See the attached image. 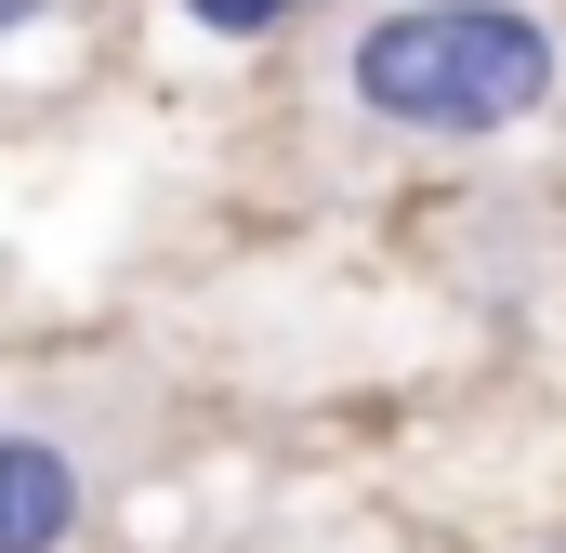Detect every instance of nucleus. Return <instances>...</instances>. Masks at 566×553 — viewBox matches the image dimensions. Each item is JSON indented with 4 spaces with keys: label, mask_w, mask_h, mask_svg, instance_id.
Masks as SVG:
<instances>
[{
    "label": "nucleus",
    "mask_w": 566,
    "mask_h": 553,
    "mask_svg": "<svg viewBox=\"0 0 566 553\" xmlns=\"http://www.w3.org/2000/svg\"><path fill=\"white\" fill-rule=\"evenodd\" d=\"M343 80L382 133H514L554 106L566 53L514 0H396L382 27H356Z\"/></svg>",
    "instance_id": "obj_1"
},
{
    "label": "nucleus",
    "mask_w": 566,
    "mask_h": 553,
    "mask_svg": "<svg viewBox=\"0 0 566 553\" xmlns=\"http://www.w3.org/2000/svg\"><path fill=\"white\" fill-rule=\"evenodd\" d=\"M80 528V461L53 435H0V553H66Z\"/></svg>",
    "instance_id": "obj_2"
},
{
    "label": "nucleus",
    "mask_w": 566,
    "mask_h": 553,
    "mask_svg": "<svg viewBox=\"0 0 566 553\" xmlns=\"http://www.w3.org/2000/svg\"><path fill=\"white\" fill-rule=\"evenodd\" d=\"M185 13H198L211 40H264V27H290V13H303V0H185Z\"/></svg>",
    "instance_id": "obj_3"
},
{
    "label": "nucleus",
    "mask_w": 566,
    "mask_h": 553,
    "mask_svg": "<svg viewBox=\"0 0 566 553\" xmlns=\"http://www.w3.org/2000/svg\"><path fill=\"white\" fill-rule=\"evenodd\" d=\"M27 13H40V0H0V40H13V27H27Z\"/></svg>",
    "instance_id": "obj_4"
}]
</instances>
